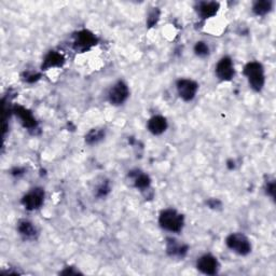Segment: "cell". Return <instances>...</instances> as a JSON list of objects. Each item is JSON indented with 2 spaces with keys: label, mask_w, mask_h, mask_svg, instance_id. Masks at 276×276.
I'll return each mask as SVG.
<instances>
[{
  "label": "cell",
  "mask_w": 276,
  "mask_h": 276,
  "mask_svg": "<svg viewBox=\"0 0 276 276\" xmlns=\"http://www.w3.org/2000/svg\"><path fill=\"white\" fill-rule=\"evenodd\" d=\"M159 224L166 231L178 233L183 230L185 226V219L183 215L179 214L177 211L167 208V210L161 212Z\"/></svg>",
  "instance_id": "1"
},
{
  "label": "cell",
  "mask_w": 276,
  "mask_h": 276,
  "mask_svg": "<svg viewBox=\"0 0 276 276\" xmlns=\"http://www.w3.org/2000/svg\"><path fill=\"white\" fill-rule=\"evenodd\" d=\"M244 75L248 80V83L256 92H260L266 83L265 69L258 62H249L244 67Z\"/></svg>",
  "instance_id": "2"
},
{
  "label": "cell",
  "mask_w": 276,
  "mask_h": 276,
  "mask_svg": "<svg viewBox=\"0 0 276 276\" xmlns=\"http://www.w3.org/2000/svg\"><path fill=\"white\" fill-rule=\"evenodd\" d=\"M228 248L240 256H247L252 252L251 241L242 233H232L226 240Z\"/></svg>",
  "instance_id": "3"
},
{
  "label": "cell",
  "mask_w": 276,
  "mask_h": 276,
  "mask_svg": "<svg viewBox=\"0 0 276 276\" xmlns=\"http://www.w3.org/2000/svg\"><path fill=\"white\" fill-rule=\"evenodd\" d=\"M97 38L90 30H80L75 35V40H73V48L76 51L84 52L90 50L92 46L96 45Z\"/></svg>",
  "instance_id": "4"
},
{
  "label": "cell",
  "mask_w": 276,
  "mask_h": 276,
  "mask_svg": "<svg viewBox=\"0 0 276 276\" xmlns=\"http://www.w3.org/2000/svg\"><path fill=\"white\" fill-rule=\"evenodd\" d=\"M44 201V190L42 188H33L22 199V204L27 211H36L41 207Z\"/></svg>",
  "instance_id": "5"
},
{
  "label": "cell",
  "mask_w": 276,
  "mask_h": 276,
  "mask_svg": "<svg viewBox=\"0 0 276 276\" xmlns=\"http://www.w3.org/2000/svg\"><path fill=\"white\" fill-rule=\"evenodd\" d=\"M130 96L129 86L123 81H118L114 83L108 92V99L111 105L119 106L126 102Z\"/></svg>",
  "instance_id": "6"
},
{
  "label": "cell",
  "mask_w": 276,
  "mask_h": 276,
  "mask_svg": "<svg viewBox=\"0 0 276 276\" xmlns=\"http://www.w3.org/2000/svg\"><path fill=\"white\" fill-rule=\"evenodd\" d=\"M176 87L180 98H183L185 102H191L197 95L199 84L191 79H180L177 81Z\"/></svg>",
  "instance_id": "7"
},
{
  "label": "cell",
  "mask_w": 276,
  "mask_h": 276,
  "mask_svg": "<svg viewBox=\"0 0 276 276\" xmlns=\"http://www.w3.org/2000/svg\"><path fill=\"white\" fill-rule=\"evenodd\" d=\"M198 270L206 275H215L218 273L219 262L216 257L211 254L203 255L197 261Z\"/></svg>",
  "instance_id": "8"
},
{
  "label": "cell",
  "mask_w": 276,
  "mask_h": 276,
  "mask_svg": "<svg viewBox=\"0 0 276 276\" xmlns=\"http://www.w3.org/2000/svg\"><path fill=\"white\" fill-rule=\"evenodd\" d=\"M234 65L229 56H224L219 59L216 65V75L221 81H230L234 77Z\"/></svg>",
  "instance_id": "9"
},
{
  "label": "cell",
  "mask_w": 276,
  "mask_h": 276,
  "mask_svg": "<svg viewBox=\"0 0 276 276\" xmlns=\"http://www.w3.org/2000/svg\"><path fill=\"white\" fill-rule=\"evenodd\" d=\"M166 252L171 257L184 258L188 253V246L183 243H179V242L175 239H167Z\"/></svg>",
  "instance_id": "10"
},
{
  "label": "cell",
  "mask_w": 276,
  "mask_h": 276,
  "mask_svg": "<svg viewBox=\"0 0 276 276\" xmlns=\"http://www.w3.org/2000/svg\"><path fill=\"white\" fill-rule=\"evenodd\" d=\"M219 3L215 2V1H203V2H199L198 4V13L199 15L204 18H211L214 15H216V13L219 10Z\"/></svg>",
  "instance_id": "11"
},
{
  "label": "cell",
  "mask_w": 276,
  "mask_h": 276,
  "mask_svg": "<svg viewBox=\"0 0 276 276\" xmlns=\"http://www.w3.org/2000/svg\"><path fill=\"white\" fill-rule=\"evenodd\" d=\"M148 130L153 135H161L167 129V121L162 116H153L148 121Z\"/></svg>",
  "instance_id": "12"
},
{
  "label": "cell",
  "mask_w": 276,
  "mask_h": 276,
  "mask_svg": "<svg viewBox=\"0 0 276 276\" xmlns=\"http://www.w3.org/2000/svg\"><path fill=\"white\" fill-rule=\"evenodd\" d=\"M14 113L19 118V120H21L22 124L26 127V129H28V130L36 129V126H37L36 119L33 118L30 111L25 109L24 107L18 106L14 108Z\"/></svg>",
  "instance_id": "13"
},
{
  "label": "cell",
  "mask_w": 276,
  "mask_h": 276,
  "mask_svg": "<svg viewBox=\"0 0 276 276\" xmlns=\"http://www.w3.org/2000/svg\"><path fill=\"white\" fill-rule=\"evenodd\" d=\"M129 176L130 178L133 179L134 186H135L137 189H140V190L149 189V187L151 185V180L147 174L140 171H132Z\"/></svg>",
  "instance_id": "14"
},
{
  "label": "cell",
  "mask_w": 276,
  "mask_h": 276,
  "mask_svg": "<svg viewBox=\"0 0 276 276\" xmlns=\"http://www.w3.org/2000/svg\"><path fill=\"white\" fill-rule=\"evenodd\" d=\"M65 62L64 56L60 53L56 51H51L45 55L42 64V69L46 70L50 68H54V67H60Z\"/></svg>",
  "instance_id": "15"
},
{
  "label": "cell",
  "mask_w": 276,
  "mask_h": 276,
  "mask_svg": "<svg viewBox=\"0 0 276 276\" xmlns=\"http://www.w3.org/2000/svg\"><path fill=\"white\" fill-rule=\"evenodd\" d=\"M17 231L25 240H33L37 237V229L28 220H21L17 225Z\"/></svg>",
  "instance_id": "16"
},
{
  "label": "cell",
  "mask_w": 276,
  "mask_h": 276,
  "mask_svg": "<svg viewBox=\"0 0 276 276\" xmlns=\"http://www.w3.org/2000/svg\"><path fill=\"white\" fill-rule=\"evenodd\" d=\"M272 10V2L270 0H261V1H256L253 5V11L256 15L264 16L268 14Z\"/></svg>",
  "instance_id": "17"
},
{
  "label": "cell",
  "mask_w": 276,
  "mask_h": 276,
  "mask_svg": "<svg viewBox=\"0 0 276 276\" xmlns=\"http://www.w3.org/2000/svg\"><path fill=\"white\" fill-rule=\"evenodd\" d=\"M105 137V131L102 129H93L85 135V141L89 145L97 144Z\"/></svg>",
  "instance_id": "18"
},
{
  "label": "cell",
  "mask_w": 276,
  "mask_h": 276,
  "mask_svg": "<svg viewBox=\"0 0 276 276\" xmlns=\"http://www.w3.org/2000/svg\"><path fill=\"white\" fill-rule=\"evenodd\" d=\"M110 185H109V181L108 180H105L103 181V183H100L97 188H96V190H95V195L97 198H105L107 197V195L109 194L110 192Z\"/></svg>",
  "instance_id": "19"
},
{
  "label": "cell",
  "mask_w": 276,
  "mask_h": 276,
  "mask_svg": "<svg viewBox=\"0 0 276 276\" xmlns=\"http://www.w3.org/2000/svg\"><path fill=\"white\" fill-rule=\"evenodd\" d=\"M194 53L200 57H205L210 54V48L204 41H199L194 45Z\"/></svg>",
  "instance_id": "20"
},
{
  "label": "cell",
  "mask_w": 276,
  "mask_h": 276,
  "mask_svg": "<svg viewBox=\"0 0 276 276\" xmlns=\"http://www.w3.org/2000/svg\"><path fill=\"white\" fill-rule=\"evenodd\" d=\"M266 191H267V193L269 195H270L271 198L274 199V197H275V183H274V180L267 181V184H266Z\"/></svg>",
  "instance_id": "21"
},
{
  "label": "cell",
  "mask_w": 276,
  "mask_h": 276,
  "mask_svg": "<svg viewBox=\"0 0 276 276\" xmlns=\"http://www.w3.org/2000/svg\"><path fill=\"white\" fill-rule=\"evenodd\" d=\"M158 18H159V11L158 10H154L152 13H150L149 18H148V24H149L150 27L157 23Z\"/></svg>",
  "instance_id": "22"
},
{
  "label": "cell",
  "mask_w": 276,
  "mask_h": 276,
  "mask_svg": "<svg viewBox=\"0 0 276 276\" xmlns=\"http://www.w3.org/2000/svg\"><path fill=\"white\" fill-rule=\"evenodd\" d=\"M63 275H72V274H79V271H73V268H66L65 270L60 273Z\"/></svg>",
  "instance_id": "23"
},
{
  "label": "cell",
  "mask_w": 276,
  "mask_h": 276,
  "mask_svg": "<svg viewBox=\"0 0 276 276\" xmlns=\"http://www.w3.org/2000/svg\"><path fill=\"white\" fill-rule=\"evenodd\" d=\"M208 205H210L212 208H217L218 206H220V202L217 200H211L208 201Z\"/></svg>",
  "instance_id": "24"
}]
</instances>
